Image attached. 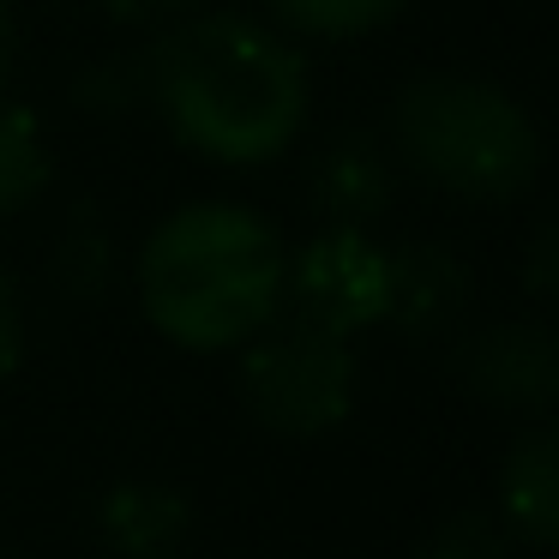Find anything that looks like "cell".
Instances as JSON below:
<instances>
[{"label": "cell", "mask_w": 559, "mask_h": 559, "mask_svg": "<svg viewBox=\"0 0 559 559\" xmlns=\"http://www.w3.org/2000/svg\"><path fill=\"white\" fill-rule=\"evenodd\" d=\"M151 61V109L193 157L223 169L271 163L307 127V61L283 31L241 13H187L157 43Z\"/></svg>", "instance_id": "cell-1"}, {"label": "cell", "mask_w": 559, "mask_h": 559, "mask_svg": "<svg viewBox=\"0 0 559 559\" xmlns=\"http://www.w3.org/2000/svg\"><path fill=\"white\" fill-rule=\"evenodd\" d=\"M283 247L277 223L229 199L181 205L139 247V307L169 343L193 355L241 349L283 313Z\"/></svg>", "instance_id": "cell-2"}, {"label": "cell", "mask_w": 559, "mask_h": 559, "mask_svg": "<svg viewBox=\"0 0 559 559\" xmlns=\"http://www.w3.org/2000/svg\"><path fill=\"white\" fill-rule=\"evenodd\" d=\"M391 139L427 187L469 205H506L542 175V127L506 85L475 73H421L397 91Z\"/></svg>", "instance_id": "cell-3"}, {"label": "cell", "mask_w": 559, "mask_h": 559, "mask_svg": "<svg viewBox=\"0 0 559 559\" xmlns=\"http://www.w3.org/2000/svg\"><path fill=\"white\" fill-rule=\"evenodd\" d=\"M361 367L349 337L307 325L295 313H277L259 337L241 343V403L259 427L283 439H319L349 421Z\"/></svg>", "instance_id": "cell-4"}, {"label": "cell", "mask_w": 559, "mask_h": 559, "mask_svg": "<svg viewBox=\"0 0 559 559\" xmlns=\"http://www.w3.org/2000/svg\"><path fill=\"white\" fill-rule=\"evenodd\" d=\"M283 313L361 337L367 325H385V247L367 229H319L283 271Z\"/></svg>", "instance_id": "cell-5"}, {"label": "cell", "mask_w": 559, "mask_h": 559, "mask_svg": "<svg viewBox=\"0 0 559 559\" xmlns=\"http://www.w3.org/2000/svg\"><path fill=\"white\" fill-rule=\"evenodd\" d=\"M457 373L481 403L506 415H547L559 397V343L547 325L530 319H506L475 337H463Z\"/></svg>", "instance_id": "cell-6"}, {"label": "cell", "mask_w": 559, "mask_h": 559, "mask_svg": "<svg viewBox=\"0 0 559 559\" xmlns=\"http://www.w3.org/2000/svg\"><path fill=\"white\" fill-rule=\"evenodd\" d=\"M475 301V277L451 247L439 241H409L397 253H385V325H397L403 337L433 343L463 331Z\"/></svg>", "instance_id": "cell-7"}, {"label": "cell", "mask_w": 559, "mask_h": 559, "mask_svg": "<svg viewBox=\"0 0 559 559\" xmlns=\"http://www.w3.org/2000/svg\"><path fill=\"white\" fill-rule=\"evenodd\" d=\"M397 193V169H391V151L373 133L349 127V133H331L325 145L307 163V199L331 229H367L379 211Z\"/></svg>", "instance_id": "cell-8"}, {"label": "cell", "mask_w": 559, "mask_h": 559, "mask_svg": "<svg viewBox=\"0 0 559 559\" xmlns=\"http://www.w3.org/2000/svg\"><path fill=\"white\" fill-rule=\"evenodd\" d=\"M97 530L115 559H181L193 542V506L163 481H121L103 493Z\"/></svg>", "instance_id": "cell-9"}, {"label": "cell", "mask_w": 559, "mask_h": 559, "mask_svg": "<svg viewBox=\"0 0 559 559\" xmlns=\"http://www.w3.org/2000/svg\"><path fill=\"white\" fill-rule=\"evenodd\" d=\"M499 523H506L511 542L535 547V554H547L559 542V439H554V427H530L506 451V469H499Z\"/></svg>", "instance_id": "cell-10"}, {"label": "cell", "mask_w": 559, "mask_h": 559, "mask_svg": "<svg viewBox=\"0 0 559 559\" xmlns=\"http://www.w3.org/2000/svg\"><path fill=\"white\" fill-rule=\"evenodd\" d=\"M49 175H55V157L37 115L0 97V217H19L31 199H43Z\"/></svg>", "instance_id": "cell-11"}, {"label": "cell", "mask_w": 559, "mask_h": 559, "mask_svg": "<svg viewBox=\"0 0 559 559\" xmlns=\"http://www.w3.org/2000/svg\"><path fill=\"white\" fill-rule=\"evenodd\" d=\"M55 283H61L73 301H97L115 283V235L103 223L97 205H73L55 235Z\"/></svg>", "instance_id": "cell-12"}, {"label": "cell", "mask_w": 559, "mask_h": 559, "mask_svg": "<svg viewBox=\"0 0 559 559\" xmlns=\"http://www.w3.org/2000/svg\"><path fill=\"white\" fill-rule=\"evenodd\" d=\"M73 103L97 121H121V115L151 109V61L145 49H127V55H97L91 67L73 73Z\"/></svg>", "instance_id": "cell-13"}, {"label": "cell", "mask_w": 559, "mask_h": 559, "mask_svg": "<svg viewBox=\"0 0 559 559\" xmlns=\"http://www.w3.org/2000/svg\"><path fill=\"white\" fill-rule=\"evenodd\" d=\"M271 19L301 37L319 43H343V37H367V31L391 25L409 0H265Z\"/></svg>", "instance_id": "cell-14"}, {"label": "cell", "mask_w": 559, "mask_h": 559, "mask_svg": "<svg viewBox=\"0 0 559 559\" xmlns=\"http://www.w3.org/2000/svg\"><path fill=\"white\" fill-rule=\"evenodd\" d=\"M506 547H511V535L499 518H487V511H451L427 535L421 559H506Z\"/></svg>", "instance_id": "cell-15"}, {"label": "cell", "mask_w": 559, "mask_h": 559, "mask_svg": "<svg viewBox=\"0 0 559 559\" xmlns=\"http://www.w3.org/2000/svg\"><path fill=\"white\" fill-rule=\"evenodd\" d=\"M109 25H127V31H169L175 19L193 13V0H97Z\"/></svg>", "instance_id": "cell-16"}, {"label": "cell", "mask_w": 559, "mask_h": 559, "mask_svg": "<svg viewBox=\"0 0 559 559\" xmlns=\"http://www.w3.org/2000/svg\"><path fill=\"white\" fill-rule=\"evenodd\" d=\"M25 301H19V283L7 277V265H0V379L19 373V361H25Z\"/></svg>", "instance_id": "cell-17"}, {"label": "cell", "mask_w": 559, "mask_h": 559, "mask_svg": "<svg viewBox=\"0 0 559 559\" xmlns=\"http://www.w3.org/2000/svg\"><path fill=\"white\" fill-rule=\"evenodd\" d=\"M530 289L542 295V301L554 295V229H547V223L535 229V241H530Z\"/></svg>", "instance_id": "cell-18"}, {"label": "cell", "mask_w": 559, "mask_h": 559, "mask_svg": "<svg viewBox=\"0 0 559 559\" xmlns=\"http://www.w3.org/2000/svg\"><path fill=\"white\" fill-rule=\"evenodd\" d=\"M13 49H19V13H13V0H0V85L13 73Z\"/></svg>", "instance_id": "cell-19"}]
</instances>
